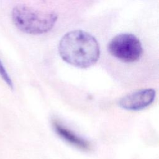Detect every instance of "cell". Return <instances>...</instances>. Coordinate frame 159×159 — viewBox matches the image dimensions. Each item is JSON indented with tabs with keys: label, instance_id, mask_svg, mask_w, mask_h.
I'll return each instance as SVG.
<instances>
[{
	"label": "cell",
	"instance_id": "7a4b0ae2",
	"mask_svg": "<svg viewBox=\"0 0 159 159\" xmlns=\"http://www.w3.org/2000/svg\"><path fill=\"white\" fill-rule=\"evenodd\" d=\"M57 19L58 15L54 12H40L25 5H17L12 11L14 25L27 34L47 33L53 27Z\"/></svg>",
	"mask_w": 159,
	"mask_h": 159
},
{
	"label": "cell",
	"instance_id": "277c9868",
	"mask_svg": "<svg viewBox=\"0 0 159 159\" xmlns=\"http://www.w3.org/2000/svg\"><path fill=\"white\" fill-rule=\"evenodd\" d=\"M155 96L156 91L152 88L141 89L122 98L119 101V106L127 111H140L152 104Z\"/></svg>",
	"mask_w": 159,
	"mask_h": 159
},
{
	"label": "cell",
	"instance_id": "3957f363",
	"mask_svg": "<svg viewBox=\"0 0 159 159\" xmlns=\"http://www.w3.org/2000/svg\"><path fill=\"white\" fill-rule=\"evenodd\" d=\"M107 50L113 57L125 63L137 61L143 52L139 39L129 33H122L114 37L107 45Z\"/></svg>",
	"mask_w": 159,
	"mask_h": 159
},
{
	"label": "cell",
	"instance_id": "8992f818",
	"mask_svg": "<svg viewBox=\"0 0 159 159\" xmlns=\"http://www.w3.org/2000/svg\"><path fill=\"white\" fill-rule=\"evenodd\" d=\"M0 76L3 79L4 82L6 83V84L11 88V89H13V83L12 81L8 75L7 71L6 70L3 64L2 63L1 61L0 60Z\"/></svg>",
	"mask_w": 159,
	"mask_h": 159
},
{
	"label": "cell",
	"instance_id": "6da1fadb",
	"mask_svg": "<svg viewBox=\"0 0 159 159\" xmlns=\"http://www.w3.org/2000/svg\"><path fill=\"white\" fill-rule=\"evenodd\" d=\"M58 52L67 63L77 68H86L98 61L100 47L91 34L81 30H75L62 37L58 45Z\"/></svg>",
	"mask_w": 159,
	"mask_h": 159
},
{
	"label": "cell",
	"instance_id": "5b68a950",
	"mask_svg": "<svg viewBox=\"0 0 159 159\" xmlns=\"http://www.w3.org/2000/svg\"><path fill=\"white\" fill-rule=\"evenodd\" d=\"M53 127L58 135L71 145L86 151L90 150V143L74 132L68 129L57 120L53 121Z\"/></svg>",
	"mask_w": 159,
	"mask_h": 159
}]
</instances>
